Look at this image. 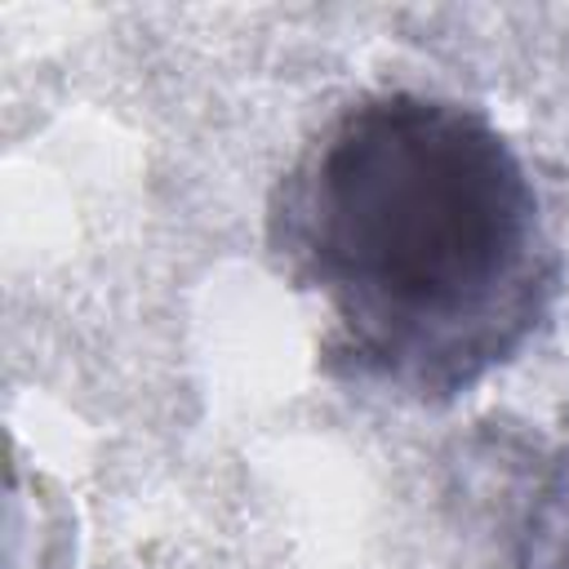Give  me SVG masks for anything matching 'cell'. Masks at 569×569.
Wrapping results in <instances>:
<instances>
[{"instance_id": "1", "label": "cell", "mask_w": 569, "mask_h": 569, "mask_svg": "<svg viewBox=\"0 0 569 569\" xmlns=\"http://www.w3.org/2000/svg\"><path fill=\"white\" fill-rule=\"evenodd\" d=\"M276 271L325 311L320 373L445 409L556 316L565 258L516 142L418 89L342 102L267 196Z\"/></svg>"}, {"instance_id": "2", "label": "cell", "mask_w": 569, "mask_h": 569, "mask_svg": "<svg viewBox=\"0 0 569 569\" xmlns=\"http://www.w3.org/2000/svg\"><path fill=\"white\" fill-rule=\"evenodd\" d=\"M511 569H569V445L556 449L520 507Z\"/></svg>"}]
</instances>
